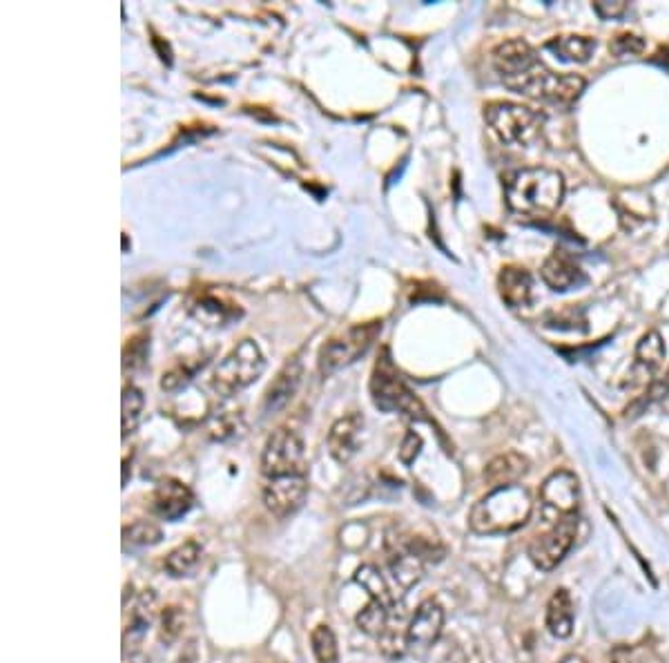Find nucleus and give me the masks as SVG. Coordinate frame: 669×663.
<instances>
[{"mask_svg": "<svg viewBox=\"0 0 669 663\" xmlns=\"http://www.w3.org/2000/svg\"><path fill=\"white\" fill-rule=\"evenodd\" d=\"M578 536V516L554 523L549 532L540 534L529 543V559L542 572L556 570L571 552Z\"/></svg>", "mask_w": 669, "mask_h": 663, "instance_id": "9", "label": "nucleus"}, {"mask_svg": "<svg viewBox=\"0 0 669 663\" xmlns=\"http://www.w3.org/2000/svg\"><path fill=\"white\" fill-rule=\"evenodd\" d=\"M377 646H380V652L386 659H402L409 650V641H406V634L397 632L393 628H386L382 637H377Z\"/></svg>", "mask_w": 669, "mask_h": 663, "instance_id": "33", "label": "nucleus"}, {"mask_svg": "<svg viewBox=\"0 0 669 663\" xmlns=\"http://www.w3.org/2000/svg\"><path fill=\"white\" fill-rule=\"evenodd\" d=\"M665 398H669V369H667L665 376L656 378L652 384H649V389L645 391V398L638 400V402H636V407H638V409H643V407L652 405V402L665 400Z\"/></svg>", "mask_w": 669, "mask_h": 663, "instance_id": "36", "label": "nucleus"}, {"mask_svg": "<svg viewBox=\"0 0 669 663\" xmlns=\"http://www.w3.org/2000/svg\"><path fill=\"white\" fill-rule=\"evenodd\" d=\"M192 315L206 326H228L232 320H237L241 311L235 304H230L217 295H201L199 300L192 304Z\"/></svg>", "mask_w": 669, "mask_h": 663, "instance_id": "24", "label": "nucleus"}, {"mask_svg": "<svg viewBox=\"0 0 669 663\" xmlns=\"http://www.w3.org/2000/svg\"><path fill=\"white\" fill-rule=\"evenodd\" d=\"M389 614L391 610L384 608L382 603L368 601L355 617V623L368 637H382L386 628H389Z\"/></svg>", "mask_w": 669, "mask_h": 663, "instance_id": "28", "label": "nucleus"}, {"mask_svg": "<svg viewBox=\"0 0 669 663\" xmlns=\"http://www.w3.org/2000/svg\"><path fill=\"white\" fill-rule=\"evenodd\" d=\"M504 199L511 213L522 217H549L565 199V177L551 168L516 170L504 181Z\"/></svg>", "mask_w": 669, "mask_h": 663, "instance_id": "1", "label": "nucleus"}, {"mask_svg": "<svg viewBox=\"0 0 669 663\" xmlns=\"http://www.w3.org/2000/svg\"><path fill=\"white\" fill-rule=\"evenodd\" d=\"M527 472H529V460L522 454H516V451H509V454L493 458L491 463L484 467V480H487V485H491L493 489L509 487L518 485V480L525 478Z\"/></svg>", "mask_w": 669, "mask_h": 663, "instance_id": "20", "label": "nucleus"}, {"mask_svg": "<svg viewBox=\"0 0 669 663\" xmlns=\"http://www.w3.org/2000/svg\"><path fill=\"white\" fill-rule=\"evenodd\" d=\"M261 474L268 480L306 474V445L299 431L290 427L273 431L261 451Z\"/></svg>", "mask_w": 669, "mask_h": 663, "instance_id": "8", "label": "nucleus"}, {"mask_svg": "<svg viewBox=\"0 0 669 663\" xmlns=\"http://www.w3.org/2000/svg\"><path fill=\"white\" fill-rule=\"evenodd\" d=\"M545 326L549 329H560V331H585L587 329V317L583 309L576 306H567L562 311H554L547 315Z\"/></svg>", "mask_w": 669, "mask_h": 663, "instance_id": "31", "label": "nucleus"}, {"mask_svg": "<svg viewBox=\"0 0 669 663\" xmlns=\"http://www.w3.org/2000/svg\"><path fill=\"white\" fill-rule=\"evenodd\" d=\"M302 360H299V355L295 358H290L284 369L277 373V378L270 384L268 391H266V398H264V411L266 413H277L284 409L293 396L299 389V384H302Z\"/></svg>", "mask_w": 669, "mask_h": 663, "instance_id": "18", "label": "nucleus"}, {"mask_svg": "<svg viewBox=\"0 0 669 663\" xmlns=\"http://www.w3.org/2000/svg\"><path fill=\"white\" fill-rule=\"evenodd\" d=\"M308 496V476H284L268 480L264 487V505L279 521L290 518L304 507Z\"/></svg>", "mask_w": 669, "mask_h": 663, "instance_id": "11", "label": "nucleus"}, {"mask_svg": "<svg viewBox=\"0 0 669 663\" xmlns=\"http://www.w3.org/2000/svg\"><path fill=\"white\" fill-rule=\"evenodd\" d=\"M154 617H157V594L154 590H145L130 610L128 621H125V648H130V643H139L148 634Z\"/></svg>", "mask_w": 669, "mask_h": 663, "instance_id": "21", "label": "nucleus"}, {"mask_svg": "<svg viewBox=\"0 0 669 663\" xmlns=\"http://www.w3.org/2000/svg\"><path fill=\"white\" fill-rule=\"evenodd\" d=\"M444 630V608L435 599H426L415 610L413 619L406 628V641H409V650H426L431 648L435 641L440 639Z\"/></svg>", "mask_w": 669, "mask_h": 663, "instance_id": "13", "label": "nucleus"}, {"mask_svg": "<svg viewBox=\"0 0 669 663\" xmlns=\"http://www.w3.org/2000/svg\"><path fill=\"white\" fill-rule=\"evenodd\" d=\"M386 552H389V568L393 579L402 590H411L413 585H418L422 581L426 563L402 543L400 534L391 536L389 541H386Z\"/></svg>", "mask_w": 669, "mask_h": 663, "instance_id": "16", "label": "nucleus"}, {"mask_svg": "<svg viewBox=\"0 0 669 663\" xmlns=\"http://www.w3.org/2000/svg\"><path fill=\"white\" fill-rule=\"evenodd\" d=\"M382 333V322H366L353 324L346 331L337 333L335 338L328 340L322 351H319V373L322 376H333L342 371L348 364L360 360L362 355L373 347L377 335Z\"/></svg>", "mask_w": 669, "mask_h": 663, "instance_id": "7", "label": "nucleus"}, {"mask_svg": "<svg viewBox=\"0 0 669 663\" xmlns=\"http://www.w3.org/2000/svg\"><path fill=\"white\" fill-rule=\"evenodd\" d=\"M371 398L373 405L384 413H402V416L411 420H429L422 400L415 396L395 369V364L389 355V349H384L380 360H377L373 376H371Z\"/></svg>", "mask_w": 669, "mask_h": 663, "instance_id": "5", "label": "nucleus"}, {"mask_svg": "<svg viewBox=\"0 0 669 663\" xmlns=\"http://www.w3.org/2000/svg\"><path fill=\"white\" fill-rule=\"evenodd\" d=\"M163 541V530L152 521H137L123 527L125 547H152Z\"/></svg>", "mask_w": 669, "mask_h": 663, "instance_id": "30", "label": "nucleus"}, {"mask_svg": "<svg viewBox=\"0 0 669 663\" xmlns=\"http://www.w3.org/2000/svg\"><path fill=\"white\" fill-rule=\"evenodd\" d=\"M192 507H195V494L177 478L161 480L152 494V512L168 523L179 521Z\"/></svg>", "mask_w": 669, "mask_h": 663, "instance_id": "12", "label": "nucleus"}, {"mask_svg": "<svg viewBox=\"0 0 669 663\" xmlns=\"http://www.w3.org/2000/svg\"><path fill=\"white\" fill-rule=\"evenodd\" d=\"M179 663H190V661H188V659H183V657H181V661H179Z\"/></svg>", "mask_w": 669, "mask_h": 663, "instance_id": "40", "label": "nucleus"}, {"mask_svg": "<svg viewBox=\"0 0 669 663\" xmlns=\"http://www.w3.org/2000/svg\"><path fill=\"white\" fill-rule=\"evenodd\" d=\"M148 349H150V342H148V335H137V338L128 340L125 344V351H123V369L125 371H137L141 364L148 358Z\"/></svg>", "mask_w": 669, "mask_h": 663, "instance_id": "34", "label": "nucleus"}, {"mask_svg": "<svg viewBox=\"0 0 669 663\" xmlns=\"http://www.w3.org/2000/svg\"><path fill=\"white\" fill-rule=\"evenodd\" d=\"M498 293L513 311L529 309L533 304V277L522 266H504L498 275Z\"/></svg>", "mask_w": 669, "mask_h": 663, "instance_id": "17", "label": "nucleus"}, {"mask_svg": "<svg viewBox=\"0 0 669 663\" xmlns=\"http://www.w3.org/2000/svg\"><path fill=\"white\" fill-rule=\"evenodd\" d=\"M502 83L516 94L554 105L576 103L580 99V94L587 88V81L580 74L554 72L540 59L533 61L522 72L504 79Z\"/></svg>", "mask_w": 669, "mask_h": 663, "instance_id": "3", "label": "nucleus"}, {"mask_svg": "<svg viewBox=\"0 0 669 663\" xmlns=\"http://www.w3.org/2000/svg\"><path fill=\"white\" fill-rule=\"evenodd\" d=\"M540 503H542V514H545V518L551 523L578 516L580 507L578 478L567 472V469L554 472L540 487Z\"/></svg>", "mask_w": 669, "mask_h": 663, "instance_id": "10", "label": "nucleus"}, {"mask_svg": "<svg viewBox=\"0 0 669 663\" xmlns=\"http://www.w3.org/2000/svg\"><path fill=\"white\" fill-rule=\"evenodd\" d=\"M665 353L667 351H665V342L661 338V333L658 331L645 333L636 347V362H634L632 380H629V384H641V382L652 384L654 382L652 378L656 376L658 369L663 367Z\"/></svg>", "mask_w": 669, "mask_h": 663, "instance_id": "19", "label": "nucleus"}, {"mask_svg": "<svg viewBox=\"0 0 669 663\" xmlns=\"http://www.w3.org/2000/svg\"><path fill=\"white\" fill-rule=\"evenodd\" d=\"M560 663H589V661L585 657H580V655H569V657L562 659Z\"/></svg>", "mask_w": 669, "mask_h": 663, "instance_id": "39", "label": "nucleus"}, {"mask_svg": "<svg viewBox=\"0 0 669 663\" xmlns=\"http://www.w3.org/2000/svg\"><path fill=\"white\" fill-rule=\"evenodd\" d=\"M484 121L498 141L511 148H529L540 139L545 128V114L527 105L493 101L484 108Z\"/></svg>", "mask_w": 669, "mask_h": 663, "instance_id": "4", "label": "nucleus"}, {"mask_svg": "<svg viewBox=\"0 0 669 663\" xmlns=\"http://www.w3.org/2000/svg\"><path fill=\"white\" fill-rule=\"evenodd\" d=\"M310 648L317 663H339V648L337 637L331 626L319 623V626L310 632Z\"/></svg>", "mask_w": 669, "mask_h": 663, "instance_id": "29", "label": "nucleus"}, {"mask_svg": "<svg viewBox=\"0 0 669 663\" xmlns=\"http://www.w3.org/2000/svg\"><path fill=\"white\" fill-rule=\"evenodd\" d=\"M540 277L542 282L556 293L571 291V288H576L585 280L583 268L578 266L576 259L567 251H562V248H556V251L545 259V264L540 268Z\"/></svg>", "mask_w": 669, "mask_h": 663, "instance_id": "15", "label": "nucleus"}, {"mask_svg": "<svg viewBox=\"0 0 669 663\" xmlns=\"http://www.w3.org/2000/svg\"><path fill=\"white\" fill-rule=\"evenodd\" d=\"M143 411H145V398L143 393L128 384L123 387V400H121V434L123 438L132 436L134 431L139 429L141 420H143Z\"/></svg>", "mask_w": 669, "mask_h": 663, "instance_id": "27", "label": "nucleus"}, {"mask_svg": "<svg viewBox=\"0 0 669 663\" xmlns=\"http://www.w3.org/2000/svg\"><path fill=\"white\" fill-rule=\"evenodd\" d=\"M183 628H186V612H183L179 605H168L161 612V639L166 643L177 641Z\"/></svg>", "mask_w": 669, "mask_h": 663, "instance_id": "32", "label": "nucleus"}, {"mask_svg": "<svg viewBox=\"0 0 669 663\" xmlns=\"http://www.w3.org/2000/svg\"><path fill=\"white\" fill-rule=\"evenodd\" d=\"M547 630L556 639H567L574 632V601L565 588L551 594L547 603Z\"/></svg>", "mask_w": 669, "mask_h": 663, "instance_id": "23", "label": "nucleus"}, {"mask_svg": "<svg viewBox=\"0 0 669 663\" xmlns=\"http://www.w3.org/2000/svg\"><path fill=\"white\" fill-rule=\"evenodd\" d=\"M364 431V418L360 413L353 411L348 416L339 418L328 431V451L337 460L339 465L351 463V458L360 451V440Z\"/></svg>", "mask_w": 669, "mask_h": 663, "instance_id": "14", "label": "nucleus"}, {"mask_svg": "<svg viewBox=\"0 0 669 663\" xmlns=\"http://www.w3.org/2000/svg\"><path fill=\"white\" fill-rule=\"evenodd\" d=\"M264 369H266V358L264 353H261L259 344L246 338L217 364L215 373H212V389H215L219 396L230 398L235 396V393L250 387L252 382H257Z\"/></svg>", "mask_w": 669, "mask_h": 663, "instance_id": "6", "label": "nucleus"}, {"mask_svg": "<svg viewBox=\"0 0 669 663\" xmlns=\"http://www.w3.org/2000/svg\"><path fill=\"white\" fill-rule=\"evenodd\" d=\"M594 12L603 21H614V18H623L627 14V3L625 0H598L594 3Z\"/></svg>", "mask_w": 669, "mask_h": 663, "instance_id": "38", "label": "nucleus"}, {"mask_svg": "<svg viewBox=\"0 0 669 663\" xmlns=\"http://www.w3.org/2000/svg\"><path fill=\"white\" fill-rule=\"evenodd\" d=\"M545 50L556 56V59L565 63H589L591 56L596 52V41L589 36H576V34H565L549 38L545 43Z\"/></svg>", "mask_w": 669, "mask_h": 663, "instance_id": "22", "label": "nucleus"}, {"mask_svg": "<svg viewBox=\"0 0 669 663\" xmlns=\"http://www.w3.org/2000/svg\"><path fill=\"white\" fill-rule=\"evenodd\" d=\"M609 52L618 59H623V56H638L645 52V38L638 36V34H618L612 43H609Z\"/></svg>", "mask_w": 669, "mask_h": 663, "instance_id": "35", "label": "nucleus"}, {"mask_svg": "<svg viewBox=\"0 0 669 663\" xmlns=\"http://www.w3.org/2000/svg\"><path fill=\"white\" fill-rule=\"evenodd\" d=\"M201 552L203 547L195 538H190V541H183L179 547H174V550L166 556V572L174 579H181V576H188L192 570H195V565L201 559Z\"/></svg>", "mask_w": 669, "mask_h": 663, "instance_id": "26", "label": "nucleus"}, {"mask_svg": "<svg viewBox=\"0 0 669 663\" xmlns=\"http://www.w3.org/2000/svg\"><path fill=\"white\" fill-rule=\"evenodd\" d=\"M533 512L531 494L522 485L498 487L480 498L471 509L469 525L475 534H511L529 523Z\"/></svg>", "mask_w": 669, "mask_h": 663, "instance_id": "2", "label": "nucleus"}, {"mask_svg": "<svg viewBox=\"0 0 669 663\" xmlns=\"http://www.w3.org/2000/svg\"><path fill=\"white\" fill-rule=\"evenodd\" d=\"M353 579L368 594V597H371V601L382 603L384 608H389V610L395 608V603H397L395 594L391 590V585L386 583L380 568H375V565H362V568H357V572L353 574Z\"/></svg>", "mask_w": 669, "mask_h": 663, "instance_id": "25", "label": "nucleus"}, {"mask_svg": "<svg viewBox=\"0 0 669 663\" xmlns=\"http://www.w3.org/2000/svg\"><path fill=\"white\" fill-rule=\"evenodd\" d=\"M422 445H424L422 436H420V434H415V431H409V434L404 436L402 447H400V460H402V463H404L406 467L413 465L415 460H418L420 451H422Z\"/></svg>", "mask_w": 669, "mask_h": 663, "instance_id": "37", "label": "nucleus"}]
</instances>
